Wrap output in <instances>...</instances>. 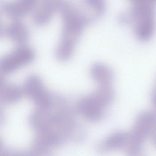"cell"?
<instances>
[{
	"instance_id": "30bf717a",
	"label": "cell",
	"mask_w": 156,
	"mask_h": 156,
	"mask_svg": "<svg viewBox=\"0 0 156 156\" xmlns=\"http://www.w3.org/2000/svg\"><path fill=\"white\" fill-rule=\"evenodd\" d=\"M154 30L153 17L140 19L137 21L135 28V36L139 41L146 42L152 38Z\"/></svg>"
},
{
	"instance_id": "ba28073f",
	"label": "cell",
	"mask_w": 156,
	"mask_h": 156,
	"mask_svg": "<svg viewBox=\"0 0 156 156\" xmlns=\"http://www.w3.org/2000/svg\"><path fill=\"white\" fill-rule=\"evenodd\" d=\"M128 138V133L118 131L107 136L98 146L102 151H110L118 149L124 150Z\"/></svg>"
},
{
	"instance_id": "5b68a950",
	"label": "cell",
	"mask_w": 156,
	"mask_h": 156,
	"mask_svg": "<svg viewBox=\"0 0 156 156\" xmlns=\"http://www.w3.org/2000/svg\"><path fill=\"white\" fill-rule=\"evenodd\" d=\"M61 0H41L34 14V22L38 25L46 24L60 6Z\"/></svg>"
},
{
	"instance_id": "9a60e30c",
	"label": "cell",
	"mask_w": 156,
	"mask_h": 156,
	"mask_svg": "<svg viewBox=\"0 0 156 156\" xmlns=\"http://www.w3.org/2000/svg\"><path fill=\"white\" fill-rule=\"evenodd\" d=\"M155 80H156V79H155Z\"/></svg>"
},
{
	"instance_id": "52a82bcc",
	"label": "cell",
	"mask_w": 156,
	"mask_h": 156,
	"mask_svg": "<svg viewBox=\"0 0 156 156\" xmlns=\"http://www.w3.org/2000/svg\"><path fill=\"white\" fill-rule=\"evenodd\" d=\"M37 0H15L6 3L4 7L5 12L14 18L21 17L35 7Z\"/></svg>"
},
{
	"instance_id": "7a4b0ae2",
	"label": "cell",
	"mask_w": 156,
	"mask_h": 156,
	"mask_svg": "<svg viewBox=\"0 0 156 156\" xmlns=\"http://www.w3.org/2000/svg\"><path fill=\"white\" fill-rule=\"evenodd\" d=\"M35 56L34 51L25 45L19 46L3 56L0 62L3 74H7L32 62Z\"/></svg>"
},
{
	"instance_id": "6da1fadb",
	"label": "cell",
	"mask_w": 156,
	"mask_h": 156,
	"mask_svg": "<svg viewBox=\"0 0 156 156\" xmlns=\"http://www.w3.org/2000/svg\"><path fill=\"white\" fill-rule=\"evenodd\" d=\"M114 93L111 86L99 87L96 91L79 101L77 109L85 118L96 122L103 117L105 108L112 101Z\"/></svg>"
},
{
	"instance_id": "8992f818",
	"label": "cell",
	"mask_w": 156,
	"mask_h": 156,
	"mask_svg": "<svg viewBox=\"0 0 156 156\" xmlns=\"http://www.w3.org/2000/svg\"><path fill=\"white\" fill-rule=\"evenodd\" d=\"M92 79L98 87L111 86L114 79L112 70L103 63H97L93 65L90 69Z\"/></svg>"
},
{
	"instance_id": "7c38bea8",
	"label": "cell",
	"mask_w": 156,
	"mask_h": 156,
	"mask_svg": "<svg viewBox=\"0 0 156 156\" xmlns=\"http://www.w3.org/2000/svg\"><path fill=\"white\" fill-rule=\"evenodd\" d=\"M151 94L152 102L154 106L156 108V84Z\"/></svg>"
},
{
	"instance_id": "8fae6325",
	"label": "cell",
	"mask_w": 156,
	"mask_h": 156,
	"mask_svg": "<svg viewBox=\"0 0 156 156\" xmlns=\"http://www.w3.org/2000/svg\"><path fill=\"white\" fill-rule=\"evenodd\" d=\"M0 93L2 99L9 102L18 100L23 92V88L16 84L7 83L2 78H0Z\"/></svg>"
},
{
	"instance_id": "277c9868",
	"label": "cell",
	"mask_w": 156,
	"mask_h": 156,
	"mask_svg": "<svg viewBox=\"0 0 156 156\" xmlns=\"http://www.w3.org/2000/svg\"><path fill=\"white\" fill-rule=\"evenodd\" d=\"M156 125V112L144 111L137 117L130 132L134 136L144 142L151 136Z\"/></svg>"
},
{
	"instance_id": "4fadbf2b",
	"label": "cell",
	"mask_w": 156,
	"mask_h": 156,
	"mask_svg": "<svg viewBox=\"0 0 156 156\" xmlns=\"http://www.w3.org/2000/svg\"><path fill=\"white\" fill-rule=\"evenodd\" d=\"M150 136L154 145L156 147V125Z\"/></svg>"
},
{
	"instance_id": "9c48e42d",
	"label": "cell",
	"mask_w": 156,
	"mask_h": 156,
	"mask_svg": "<svg viewBox=\"0 0 156 156\" xmlns=\"http://www.w3.org/2000/svg\"><path fill=\"white\" fill-rule=\"evenodd\" d=\"M4 33L19 46L25 45L29 38V33L27 27L19 22L12 23L5 30Z\"/></svg>"
},
{
	"instance_id": "5bb4252c",
	"label": "cell",
	"mask_w": 156,
	"mask_h": 156,
	"mask_svg": "<svg viewBox=\"0 0 156 156\" xmlns=\"http://www.w3.org/2000/svg\"><path fill=\"white\" fill-rule=\"evenodd\" d=\"M136 3H148L152 4L156 0H133Z\"/></svg>"
},
{
	"instance_id": "3957f363",
	"label": "cell",
	"mask_w": 156,
	"mask_h": 156,
	"mask_svg": "<svg viewBox=\"0 0 156 156\" xmlns=\"http://www.w3.org/2000/svg\"><path fill=\"white\" fill-rule=\"evenodd\" d=\"M25 93L37 105L43 108L50 105L48 94L42 80L38 76L32 74L27 77L23 87Z\"/></svg>"
}]
</instances>
